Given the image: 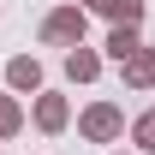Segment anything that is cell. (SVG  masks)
Listing matches in <instances>:
<instances>
[{"mask_svg": "<svg viewBox=\"0 0 155 155\" xmlns=\"http://www.w3.org/2000/svg\"><path fill=\"white\" fill-rule=\"evenodd\" d=\"M66 125H72V101H66V96H54V90H36V131L60 137Z\"/></svg>", "mask_w": 155, "mask_h": 155, "instance_id": "3957f363", "label": "cell"}, {"mask_svg": "<svg viewBox=\"0 0 155 155\" xmlns=\"http://www.w3.org/2000/svg\"><path fill=\"white\" fill-rule=\"evenodd\" d=\"M119 72H125V90H155V48L143 42L137 54L119 60Z\"/></svg>", "mask_w": 155, "mask_h": 155, "instance_id": "5b68a950", "label": "cell"}, {"mask_svg": "<svg viewBox=\"0 0 155 155\" xmlns=\"http://www.w3.org/2000/svg\"><path fill=\"white\" fill-rule=\"evenodd\" d=\"M66 78H72V84H96V78H101V54L84 48V42L66 48Z\"/></svg>", "mask_w": 155, "mask_h": 155, "instance_id": "8992f818", "label": "cell"}, {"mask_svg": "<svg viewBox=\"0 0 155 155\" xmlns=\"http://www.w3.org/2000/svg\"><path fill=\"white\" fill-rule=\"evenodd\" d=\"M101 48H107V60H125V54H137V48H143V36H137V24H114Z\"/></svg>", "mask_w": 155, "mask_h": 155, "instance_id": "ba28073f", "label": "cell"}, {"mask_svg": "<svg viewBox=\"0 0 155 155\" xmlns=\"http://www.w3.org/2000/svg\"><path fill=\"white\" fill-rule=\"evenodd\" d=\"M6 90L12 96H36L42 90V60L36 54H12L6 60Z\"/></svg>", "mask_w": 155, "mask_h": 155, "instance_id": "277c9868", "label": "cell"}, {"mask_svg": "<svg viewBox=\"0 0 155 155\" xmlns=\"http://www.w3.org/2000/svg\"><path fill=\"white\" fill-rule=\"evenodd\" d=\"M84 30H90V12H84L78 0H66V6H54V12L42 18V42H48V48H78Z\"/></svg>", "mask_w": 155, "mask_h": 155, "instance_id": "6da1fadb", "label": "cell"}, {"mask_svg": "<svg viewBox=\"0 0 155 155\" xmlns=\"http://www.w3.org/2000/svg\"><path fill=\"white\" fill-rule=\"evenodd\" d=\"M78 131L90 137V143H119V137H125V114H119L114 101H90V107L78 114Z\"/></svg>", "mask_w": 155, "mask_h": 155, "instance_id": "7a4b0ae2", "label": "cell"}, {"mask_svg": "<svg viewBox=\"0 0 155 155\" xmlns=\"http://www.w3.org/2000/svg\"><path fill=\"white\" fill-rule=\"evenodd\" d=\"M131 143H137L143 155H155V107H143V114L131 119Z\"/></svg>", "mask_w": 155, "mask_h": 155, "instance_id": "30bf717a", "label": "cell"}, {"mask_svg": "<svg viewBox=\"0 0 155 155\" xmlns=\"http://www.w3.org/2000/svg\"><path fill=\"white\" fill-rule=\"evenodd\" d=\"M18 131H24V107H18V96L6 90V96H0V143L18 137Z\"/></svg>", "mask_w": 155, "mask_h": 155, "instance_id": "9c48e42d", "label": "cell"}, {"mask_svg": "<svg viewBox=\"0 0 155 155\" xmlns=\"http://www.w3.org/2000/svg\"><path fill=\"white\" fill-rule=\"evenodd\" d=\"M84 12H101L107 24H143V0H84Z\"/></svg>", "mask_w": 155, "mask_h": 155, "instance_id": "52a82bcc", "label": "cell"}]
</instances>
